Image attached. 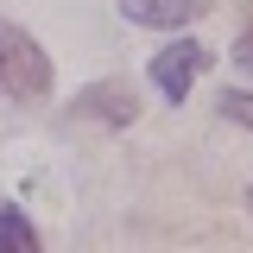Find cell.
Returning <instances> with one entry per match:
<instances>
[{"label":"cell","instance_id":"cell-3","mask_svg":"<svg viewBox=\"0 0 253 253\" xmlns=\"http://www.w3.org/2000/svg\"><path fill=\"white\" fill-rule=\"evenodd\" d=\"M121 13L133 26H158V32H177V26H196L209 13V0H121Z\"/></svg>","mask_w":253,"mask_h":253},{"label":"cell","instance_id":"cell-1","mask_svg":"<svg viewBox=\"0 0 253 253\" xmlns=\"http://www.w3.org/2000/svg\"><path fill=\"white\" fill-rule=\"evenodd\" d=\"M0 89L19 95V101L51 95V57H44V51H38V38L19 32L13 19H0Z\"/></svg>","mask_w":253,"mask_h":253},{"label":"cell","instance_id":"cell-6","mask_svg":"<svg viewBox=\"0 0 253 253\" xmlns=\"http://www.w3.org/2000/svg\"><path fill=\"white\" fill-rule=\"evenodd\" d=\"M221 114L241 121V126H253V89H221Z\"/></svg>","mask_w":253,"mask_h":253},{"label":"cell","instance_id":"cell-2","mask_svg":"<svg viewBox=\"0 0 253 253\" xmlns=\"http://www.w3.org/2000/svg\"><path fill=\"white\" fill-rule=\"evenodd\" d=\"M203 63H209V51H203L196 38H177V44H165V51L152 57V83H158V95H171V101H184Z\"/></svg>","mask_w":253,"mask_h":253},{"label":"cell","instance_id":"cell-5","mask_svg":"<svg viewBox=\"0 0 253 253\" xmlns=\"http://www.w3.org/2000/svg\"><path fill=\"white\" fill-rule=\"evenodd\" d=\"M0 253H38V234L19 209H0Z\"/></svg>","mask_w":253,"mask_h":253},{"label":"cell","instance_id":"cell-4","mask_svg":"<svg viewBox=\"0 0 253 253\" xmlns=\"http://www.w3.org/2000/svg\"><path fill=\"white\" fill-rule=\"evenodd\" d=\"M76 114L108 121V126H126L133 114H139V101H133V89H126V83H95V89L76 95Z\"/></svg>","mask_w":253,"mask_h":253}]
</instances>
